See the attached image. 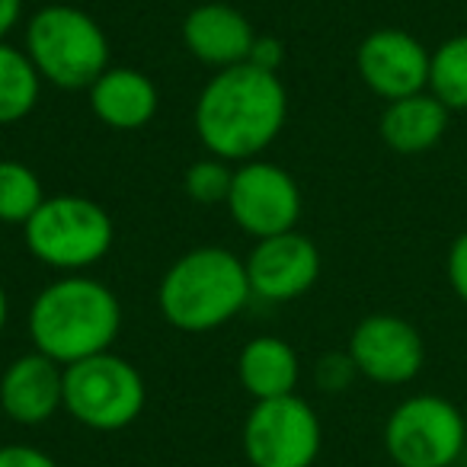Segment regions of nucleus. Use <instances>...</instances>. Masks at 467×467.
I'll return each mask as SVG.
<instances>
[{
  "label": "nucleus",
  "instance_id": "1",
  "mask_svg": "<svg viewBox=\"0 0 467 467\" xmlns=\"http://www.w3.org/2000/svg\"><path fill=\"white\" fill-rule=\"evenodd\" d=\"M195 135L221 161H256L288 119V93L279 74L237 65L218 71L195 99Z\"/></svg>",
  "mask_w": 467,
  "mask_h": 467
},
{
  "label": "nucleus",
  "instance_id": "2",
  "mask_svg": "<svg viewBox=\"0 0 467 467\" xmlns=\"http://www.w3.org/2000/svg\"><path fill=\"white\" fill-rule=\"evenodd\" d=\"M26 324L33 349L58 365H74L112 349L122 330V305L99 279L71 273L36 295Z\"/></svg>",
  "mask_w": 467,
  "mask_h": 467
},
{
  "label": "nucleus",
  "instance_id": "3",
  "mask_svg": "<svg viewBox=\"0 0 467 467\" xmlns=\"http://www.w3.org/2000/svg\"><path fill=\"white\" fill-rule=\"evenodd\" d=\"M254 298L247 266L224 247H195L163 273L157 307L163 320L182 333H208L224 327Z\"/></svg>",
  "mask_w": 467,
  "mask_h": 467
},
{
  "label": "nucleus",
  "instance_id": "4",
  "mask_svg": "<svg viewBox=\"0 0 467 467\" xmlns=\"http://www.w3.org/2000/svg\"><path fill=\"white\" fill-rule=\"evenodd\" d=\"M26 55L42 84L58 90H90L109 67V39L87 10L48 4L26 23Z\"/></svg>",
  "mask_w": 467,
  "mask_h": 467
},
{
  "label": "nucleus",
  "instance_id": "5",
  "mask_svg": "<svg viewBox=\"0 0 467 467\" xmlns=\"http://www.w3.org/2000/svg\"><path fill=\"white\" fill-rule=\"evenodd\" d=\"M26 247L42 266L84 273L97 266L116 241V224L99 202L87 195H48L23 224Z\"/></svg>",
  "mask_w": 467,
  "mask_h": 467
},
{
  "label": "nucleus",
  "instance_id": "6",
  "mask_svg": "<svg viewBox=\"0 0 467 467\" xmlns=\"http://www.w3.org/2000/svg\"><path fill=\"white\" fill-rule=\"evenodd\" d=\"M148 403L144 378L116 352L65 365V410L93 432L129 429Z\"/></svg>",
  "mask_w": 467,
  "mask_h": 467
},
{
  "label": "nucleus",
  "instance_id": "7",
  "mask_svg": "<svg viewBox=\"0 0 467 467\" xmlns=\"http://www.w3.org/2000/svg\"><path fill=\"white\" fill-rule=\"evenodd\" d=\"M464 445V413L439 394L407 397L384 422V451L397 467H451Z\"/></svg>",
  "mask_w": 467,
  "mask_h": 467
},
{
  "label": "nucleus",
  "instance_id": "8",
  "mask_svg": "<svg viewBox=\"0 0 467 467\" xmlns=\"http://www.w3.org/2000/svg\"><path fill=\"white\" fill-rule=\"evenodd\" d=\"M324 429L314 407L298 394L256 400L244 420L241 445L250 467H314Z\"/></svg>",
  "mask_w": 467,
  "mask_h": 467
},
{
  "label": "nucleus",
  "instance_id": "9",
  "mask_svg": "<svg viewBox=\"0 0 467 467\" xmlns=\"http://www.w3.org/2000/svg\"><path fill=\"white\" fill-rule=\"evenodd\" d=\"M227 212L254 241L295 231L301 218V189L288 170L269 161H244L234 170Z\"/></svg>",
  "mask_w": 467,
  "mask_h": 467
},
{
  "label": "nucleus",
  "instance_id": "10",
  "mask_svg": "<svg viewBox=\"0 0 467 467\" xmlns=\"http://www.w3.org/2000/svg\"><path fill=\"white\" fill-rule=\"evenodd\" d=\"M346 352L356 362L358 375L375 384H410L426 362L422 333L397 314H368L358 320Z\"/></svg>",
  "mask_w": 467,
  "mask_h": 467
},
{
  "label": "nucleus",
  "instance_id": "11",
  "mask_svg": "<svg viewBox=\"0 0 467 467\" xmlns=\"http://www.w3.org/2000/svg\"><path fill=\"white\" fill-rule=\"evenodd\" d=\"M432 52L407 29L384 26L362 39L356 52V67L362 84L384 103L429 90Z\"/></svg>",
  "mask_w": 467,
  "mask_h": 467
},
{
  "label": "nucleus",
  "instance_id": "12",
  "mask_svg": "<svg viewBox=\"0 0 467 467\" xmlns=\"http://www.w3.org/2000/svg\"><path fill=\"white\" fill-rule=\"evenodd\" d=\"M250 292L263 301H295L320 279V250L301 231L263 237L244 256Z\"/></svg>",
  "mask_w": 467,
  "mask_h": 467
},
{
  "label": "nucleus",
  "instance_id": "13",
  "mask_svg": "<svg viewBox=\"0 0 467 467\" xmlns=\"http://www.w3.org/2000/svg\"><path fill=\"white\" fill-rule=\"evenodd\" d=\"M65 407V365L39 349L16 356L0 375V410L16 426H42Z\"/></svg>",
  "mask_w": 467,
  "mask_h": 467
},
{
  "label": "nucleus",
  "instance_id": "14",
  "mask_svg": "<svg viewBox=\"0 0 467 467\" xmlns=\"http://www.w3.org/2000/svg\"><path fill=\"white\" fill-rule=\"evenodd\" d=\"M256 29L247 16L231 4H199L182 20V46L195 61L224 71L250 61Z\"/></svg>",
  "mask_w": 467,
  "mask_h": 467
},
{
  "label": "nucleus",
  "instance_id": "15",
  "mask_svg": "<svg viewBox=\"0 0 467 467\" xmlns=\"http://www.w3.org/2000/svg\"><path fill=\"white\" fill-rule=\"evenodd\" d=\"M87 93L93 116L116 131L144 129L161 106L154 80L138 67H106Z\"/></svg>",
  "mask_w": 467,
  "mask_h": 467
},
{
  "label": "nucleus",
  "instance_id": "16",
  "mask_svg": "<svg viewBox=\"0 0 467 467\" xmlns=\"http://www.w3.org/2000/svg\"><path fill=\"white\" fill-rule=\"evenodd\" d=\"M448 119H451L448 106L429 90H422L413 93V97L390 99L381 112L378 131H381V141L390 150L403 157H416L432 150L445 138Z\"/></svg>",
  "mask_w": 467,
  "mask_h": 467
},
{
  "label": "nucleus",
  "instance_id": "17",
  "mask_svg": "<svg viewBox=\"0 0 467 467\" xmlns=\"http://www.w3.org/2000/svg\"><path fill=\"white\" fill-rule=\"evenodd\" d=\"M237 378L254 400L288 397L301 381V358L285 339L256 337L237 356Z\"/></svg>",
  "mask_w": 467,
  "mask_h": 467
},
{
  "label": "nucleus",
  "instance_id": "18",
  "mask_svg": "<svg viewBox=\"0 0 467 467\" xmlns=\"http://www.w3.org/2000/svg\"><path fill=\"white\" fill-rule=\"evenodd\" d=\"M39 93L42 78L26 48L0 42V125L23 122L39 103Z\"/></svg>",
  "mask_w": 467,
  "mask_h": 467
},
{
  "label": "nucleus",
  "instance_id": "19",
  "mask_svg": "<svg viewBox=\"0 0 467 467\" xmlns=\"http://www.w3.org/2000/svg\"><path fill=\"white\" fill-rule=\"evenodd\" d=\"M429 93L448 106V112H467V33L445 39L432 52Z\"/></svg>",
  "mask_w": 467,
  "mask_h": 467
},
{
  "label": "nucleus",
  "instance_id": "20",
  "mask_svg": "<svg viewBox=\"0 0 467 467\" xmlns=\"http://www.w3.org/2000/svg\"><path fill=\"white\" fill-rule=\"evenodd\" d=\"M46 199L33 167L23 161H0V224H26Z\"/></svg>",
  "mask_w": 467,
  "mask_h": 467
},
{
  "label": "nucleus",
  "instance_id": "21",
  "mask_svg": "<svg viewBox=\"0 0 467 467\" xmlns=\"http://www.w3.org/2000/svg\"><path fill=\"white\" fill-rule=\"evenodd\" d=\"M231 182H234V170L227 161L221 157H202L192 167L186 170V195L199 205H224L227 195H231Z\"/></svg>",
  "mask_w": 467,
  "mask_h": 467
},
{
  "label": "nucleus",
  "instance_id": "22",
  "mask_svg": "<svg viewBox=\"0 0 467 467\" xmlns=\"http://www.w3.org/2000/svg\"><path fill=\"white\" fill-rule=\"evenodd\" d=\"M356 378H358V368L349 352H327V356H320L317 365H314V381H317V388L327 390V394H343Z\"/></svg>",
  "mask_w": 467,
  "mask_h": 467
},
{
  "label": "nucleus",
  "instance_id": "23",
  "mask_svg": "<svg viewBox=\"0 0 467 467\" xmlns=\"http://www.w3.org/2000/svg\"><path fill=\"white\" fill-rule=\"evenodd\" d=\"M445 273H448V285L467 305V231L458 234L448 247V260H445Z\"/></svg>",
  "mask_w": 467,
  "mask_h": 467
},
{
  "label": "nucleus",
  "instance_id": "24",
  "mask_svg": "<svg viewBox=\"0 0 467 467\" xmlns=\"http://www.w3.org/2000/svg\"><path fill=\"white\" fill-rule=\"evenodd\" d=\"M0 467H58V461L36 445H0Z\"/></svg>",
  "mask_w": 467,
  "mask_h": 467
},
{
  "label": "nucleus",
  "instance_id": "25",
  "mask_svg": "<svg viewBox=\"0 0 467 467\" xmlns=\"http://www.w3.org/2000/svg\"><path fill=\"white\" fill-rule=\"evenodd\" d=\"M282 58H285V46H282L275 36H256L254 48H250V65L263 67V71L279 74Z\"/></svg>",
  "mask_w": 467,
  "mask_h": 467
},
{
  "label": "nucleus",
  "instance_id": "26",
  "mask_svg": "<svg viewBox=\"0 0 467 467\" xmlns=\"http://www.w3.org/2000/svg\"><path fill=\"white\" fill-rule=\"evenodd\" d=\"M23 20V0H0V42H7L10 33Z\"/></svg>",
  "mask_w": 467,
  "mask_h": 467
},
{
  "label": "nucleus",
  "instance_id": "27",
  "mask_svg": "<svg viewBox=\"0 0 467 467\" xmlns=\"http://www.w3.org/2000/svg\"><path fill=\"white\" fill-rule=\"evenodd\" d=\"M7 320H10V298H7L4 282H0V333L7 330Z\"/></svg>",
  "mask_w": 467,
  "mask_h": 467
}]
</instances>
